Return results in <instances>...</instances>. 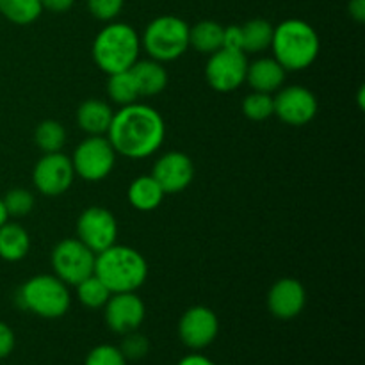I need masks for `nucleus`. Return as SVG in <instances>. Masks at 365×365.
I'll return each instance as SVG.
<instances>
[{"label": "nucleus", "instance_id": "obj_4", "mask_svg": "<svg viewBox=\"0 0 365 365\" xmlns=\"http://www.w3.org/2000/svg\"><path fill=\"white\" fill-rule=\"evenodd\" d=\"M141 38L128 24H109L93 41V59L107 75L127 71L139 61Z\"/></svg>", "mask_w": 365, "mask_h": 365}, {"label": "nucleus", "instance_id": "obj_18", "mask_svg": "<svg viewBox=\"0 0 365 365\" xmlns=\"http://www.w3.org/2000/svg\"><path fill=\"white\" fill-rule=\"evenodd\" d=\"M114 110L103 100L89 98L77 109V125L88 135H106L113 121Z\"/></svg>", "mask_w": 365, "mask_h": 365}, {"label": "nucleus", "instance_id": "obj_32", "mask_svg": "<svg viewBox=\"0 0 365 365\" xmlns=\"http://www.w3.org/2000/svg\"><path fill=\"white\" fill-rule=\"evenodd\" d=\"M125 0H88V9L96 20L113 21L123 9Z\"/></svg>", "mask_w": 365, "mask_h": 365}, {"label": "nucleus", "instance_id": "obj_9", "mask_svg": "<svg viewBox=\"0 0 365 365\" xmlns=\"http://www.w3.org/2000/svg\"><path fill=\"white\" fill-rule=\"evenodd\" d=\"M248 57L241 50L220 48L210 53L205 66V78L214 91L230 93L246 82Z\"/></svg>", "mask_w": 365, "mask_h": 365}, {"label": "nucleus", "instance_id": "obj_8", "mask_svg": "<svg viewBox=\"0 0 365 365\" xmlns=\"http://www.w3.org/2000/svg\"><path fill=\"white\" fill-rule=\"evenodd\" d=\"M95 257L96 253H93L84 242L75 237L57 242L50 260H52L53 274L66 285L75 287L95 273Z\"/></svg>", "mask_w": 365, "mask_h": 365}, {"label": "nucleus", "instance_id": "obj_23", "mask_svg": "<svg viewBox=\"0 0 365 365\" xmlns=\"http://www.w3.org/2000/svg\"><path fill=\"white\" fill-rule=\"evenodd\" d=\"M242 29V52L245 53H259L264 52L271 46V39H273V25L262 18H255V20L246 21L241 25Z\"/></svg>", "mask_w": 365, "mask_h": 365}, {"label": "nucleus", "instance_id": "obj_15", "mask_svg": "<svg viewBox=\"0 0 365 365\" xmlns=\"http://www.w3.org/2000/svg\"><path fill=\"white\" fill-rule=\"evenodd\" d=\"M152 177L166 195L184 191L195 178V164L191 157L182 152H168L153 164Z\"/></svg>", "mask_w": 365, "mask_h": 365}, {"label": "nucleus", "instance_id": "obj_6", "mask_svg": "<svg viewBox=\"0 0 365 365\" xmlns=\"http://www.w3.org/2000/svg\"><path fill=\"white\" fill-rule=\"evenodd\" d=\"M145 52L159 63H170L189 48V25L182 18L164 14L146 25L141 38Z\"/></svg>", "mask_w": 365, "mask_h": 365}, {"label": "nucleus", "instance_id": "obj_1", "mask_svg": "<svg viewBox=\"0 0 365 365\" xmlns=\"http://www.w3.org/2000/svg\"><path fill=\"white\" fill-rule=\"evenodd\" d=\"M166 123L159 110L146 103L134 102L114 113L107 139L114 152L127 159L141 160L152 157L163 146Z\"/></svg>", "mask_w": 365, "mask_h": 365}, {"label": "nucleus", "instance_id": "obj_21", "mask_svg": "<svg viewBox=\"0 0 365 365\" xmlns=\"http://www.w3.org/2000/svg\"><path fill=\"white\" fill-rule=\"evenodd\" d=\"M31 250L29 232L18 223H4L0 227V259L7 262H18L25 259Z\"/></svg>", "mask_w": 365, "mask_h": 365}, {"label": "nucleus", "instance_id": "obj_7", "mask_svg": "<svg viewBox=\"0 0 365 365\" xmlns=\"http://www.w3.org/2000/svg\"><path fill=\"white\" fill-rule=\"evenodd\" d=\"M116 155L106 135H88L75 148L71 164L77 177L86 182H100L113 171Z\"/></svg>", "mask_w": 365, "mask_h": 365}, {"label": "nucleus", "instance_id": "obj_26", "mask_svg": "<svg viewBox=\"0 0 365 365\" xmlns=\"http://www.w3.org/2000/svg\"><path fill=\"white\" fill-rule=\"evenodd\" d=\"M34 141L45 153H56L66 145V130L56 120H45L38 125L34 132Z\"/></svg>", "mask_w": 365, "mask_h": 365}, {"label": "nucleus", "instance_id": "obj_20", "mask_svg": "<svg viewBox=\"0 0 365 365\" xmlns=\"http://www.w3.org/2000/svg\"><path fill=\"white\" fill-rule=\"evenodd\" d=\"M127 196L128 202L135 210L150 212V210H155L163 203L166 192L163 191V187L157 184L152 175H143V177L132 180V184L128 185Z\"/></svg>", "mask_w": 365, "mask_h": 365}, {"label": "nucleus", "instance_id": "obj_31", "mask_svg": "<svg viewBox=\"0 0 365 365\" xmlns=\"http://www.w3.org/2000/svg\"><path fill=\"white\" fill-rule=\"evenodd\" d=\"M120 351L127 360H141L148 355L150 342L148 339L138 330L130 331V334L123 335V341L120 344Z\"/></svg>", "mask_w": 365, "mask_h": 365}, {"label": "nucleus", "instance_id": "obj_38", "mask_svg": "<svg viewBox=\"0 0 365 365\" xmlns=\"http://www.w3.org/2000/svg\"><path fill=\"white\" fill-rule=\"evenodd\" d=\"M7 220H9V214H7L6 205H4V200L2 196H0V227H2L4 223H7Z\"/></svg>", "mask_w": 365, "mask_h": 365}, {"label": "nucleus", "instance_id": "obj_12", "mask_svg": "<svg viewBox=\"0 0 365 365\" xmlns=\"http://www.w3.org/2000/svg\"><path fill=\"white\" fill-rule=\"evenodd\" d=\"M274 113L291 127H303L316 118L319 103L316 95L303 86H287L273 96Z\"/></svg>", "mask_w": 365, "mask_h": 365}, {"label": "nucleus", "instance_id": "obj_39", "mask_svg": "<svg viewBox=\"0 0 365 365\" xmlns=\"http://www.w3.org/2000/svg\"><path fill=\"white\" fill-rule=\"evenodd\" d=\"M364 95H365V89L364 88H360V91H359V106H360V109H364Z\"/></svg>", "mask_w": 365, "mask_h": 365}, {"label": "nucleus", "instance_id": "obj_36", "mask_svg": "<svg viewBox=\"0 0 365 365\" xmlns=\"http://www.w3.org/2000/svg\"><path fill=\"white\" fill-rule=\"evenodd\" d=\"M349 14L355 21L364 24L365 20V0H349Z\"/></svg>", "mask_w": 365, "mask_h": 365}, {"label": "nucleus", "instance_id": "obj_10", "mask_svg": "<svg viewBox=\"0 0 365 365\" xmlns=\"http://www.w3.org/2000/svg\"><path fill=\"white\" fill-rule=\"evenodd\" d=\"M77 239L93 253H100L116 245V217L106 207H88L77 220Z\"/></svg>", "mask_w": 365, "mask_h": 365}, {"label": "nucleus", "instance_id": "obj_11", "mask_svg": "<svg viewBox=\"0 0 365 365\" xmlns=\"http://www.w3.org/2000/svg\"><path fill=\"white\" fill-rule=\"evenodd\" d=\"M73 178L75 171L71 159L61 152L45 153L32 170L34 187L43 196H52V198L64 195L73 184Z\"/></svg>", "mask_w": 365, "mask_h": 365}, {"label": "nucleus", "instance_id": "obj_5", "mask_svg": "<svg viewBox=\"0 0 365 365\" xmlns=\"http://www.w3.org/2000/svg\"><path fill=\"white\" fill-rule=\"evenodd\" d=\"M16 303L21 310L43 319H59L70 310L71 296L68 285L56 274H36L18 289Z\"/></svg>", "mask_w": 365, "mask_h": 365}, {"label": "nucleus", "instance_id": "obj_35", "mask_svg": "<svg viewBox=\"0 0 365 365\" xmlns=\"http://www.w3.org/2000/svg\"><path fill=\"white\" fill-rule=\"evenodd\" d=\"M73 4L75 0H41L43 9L52 11V13H66Z\"/></svg>", "mask_w": 365, "mask_h": 365}, {"label": "nucleus", "instance_id": "obj_14", "mask_svg": "<svg viewBox=\"0 0 365 365\" xmlns=\"http://www.w3.org/2000/svg\"><path fill=\"white\" fill-rule=\"evenodd\" d=\"M146 316V307L135 292H118L110 294L103 305L106 323L114 334H130L138 330Z\"/></svg>", "mask_w": 365, "mask_h": 365}, {"label": "nucleus", "instance_id": "obj_27", "mask_svg": "<svg viewBox=\"0 0 365 365\" xmlns=\"http://www.w3.org/2000/svg\"><path fill=\"white\" fill-rule=\"evenodd\" d=\"M77 289V298L86 309H103V305L107 303V299L110 298V291L102 284L98 277L91 274L86 280H82L81 284L75 285Z\"/></svg>", "mask_w": 365, "mask_h": 365}, {"label": "nucleus", "instance_id": "obj_19", "mask_svg": "<svg viewBox=\"0 0 365 365\" xmlns=\"http://www.w3.org/2000/svg\"><path fill=\"white\" fill-rule=\"evenodd\" d=\"M130 71L138 84L139 96H155L166 89L168 71L159 61H138Z\"/></svg>", "mask_w": 365, "mask_h": 365}, {"label": "nucleus", "instance_id": "obj_16", "mask_svg": "<svg viewBox=\"0 0 365 365\" xmlns=\"http://www.w3.org/2000/svg\"><path fill=\"white\" fill-rule=\"evenodd\" d=\"M307 303V291L294 278H282L274 282L267 294V309L278 319H294L303 312Z\"/></svg>", "mask_w": 365, "mask_h": 365}, {"label": "nucleus", "instance_id": "obj_34", "mask_svg": "<svg viewBox=\"0 0 365 365\" xmlns=\"http://www.w3.org/2000/svg\"><path fill=\"white\" fill-rule=\"evenodd\" d=\"M16 339H14V331L11 330L9 324L0 321V360L7 359L13 353Z\"/></svg>", "mask_w": 365, "mask_h": 365}, {"label": "nucleus", "instance_id": "obj_2", "mask_svg": "<svg viewBox=\"0 0 365 365\" xmlns=\"http://www.w3.org/2000/svg\"><path fill=\"white\" fill-rule=\"evenodd\" d=\"M93 274L102 280L110 294L135 292L145 285L148 278V264L138 250L130 246L113 245L96 253Z\"/></svg>", "mask_w": 365, "mask_h": 365}, {"label": "nucleus", "instance_id": "obj_37", "mask_svg": "<svg viewBox=\"0 0 365 365\" xmlns=\"http://www.w3.org/2000/svg\"><path fill=\"white\" fill-rule=\"evenodd\" d=\"M178 365H216V364H214L210 359H207V356L198 355V353H192V355L184 356V359L178 362Z\"/></svg>", "mask_w": 365, "mask_h": 365}, {"label": "nucleus", "instance_id": "obj_29", "mask_svg": "<svg viewBox=\"0 0 365 365\" xmlns=\"http://www.w3.org/2000/svg\"><path fill=\"white\" fill-rule=\"evenodd\" d=\"M4 205L9 216L24 217L34 209V195L27 189H11L2 196Z\"/></svg>", "mask_w": 365, "mask_h": 365}, {"label": "nucleus", "instance_id": "obj_24", "mask_svg": "<svg viewBox=\"0 0 365 365\" xmlns=\"http://www.w3.org/2000/svg\"><path fill=\"white\" fill-rule=\"evenodd\" d=\"M41 13V0H0V14L11 24L31 25Z\"/></svg>", "mask_w": 365, "mask_h": 365}, {"label": "nucleus", "instance_id": "obj_28", "mask_svg": "<svg viewBox=\"0 0 365 365\" xmlns=\"http://www.w3.org/2000/svg\"><path fill=\"white\" fill-rule=\"evenodd\" d=\"M242 113L252 121H264L273 116L274 106L273 96L269 93L253 91L242 102Z\"/></svg>", "mask_w": 365, "mask_h": 365}, {"label": "nucleus", "instance_id": "obj_22", "mask_svg": "<svg viewBox=\"0 0 365 365\" xmlns=\"http://www.w3.org/2000/svg\"><path fill=\"white\" fill-rule=\"evenodd\" d=\"M223 25L214 20L198 21L195 27H189V46L196 52L210 56L223 48Z\"/></svg>", "mask_w": 365, "mask_h": 365}, {"label": "nucleus", "instance_id": "obj_3", "mask_svg": "<svg viewBox=\"0 0 365 365\" xmlns=\"http://www.w3.org/2000/svg\"><path fill=\"white\" fill-rule=\"evenodd\" d=\"M269 48L285 71H302L317 59L321 41L309 21L291 18L273 29Z\"/></svg>", "mask_w": 365, "mask_h": 365}, {"label": "nucleus", "instance_id": "obj_33", "mask_svg": "<svg viewBox=\"0 0 365 365\" xmlns=\"http://www.w3.org/2000/svg\"><path fill=\"white\" fill-rule=\"evenodd\" d=\"M223 48L241 50L242 52V29L241 25H228L223 31Z\"/></svg>", "mask_w": 365, "mask_h": 365}, {"label": "nucleus", "instance_id": "obj_25", "mask_svg": "<svg viewBox=\"0 0 365 365\" xmlns=\"http://www.w3.org/2000/svg\"><path fill=\"white\" fill-rule=\"evenodd\" d=\"M107 93H109L110 100L121 107L138 102L139 91L132 71L127 70L120 71V73L109 75V81H107Z\"/></svg>", "mask_w": 365, "mask_h": 365}, {"label": "nucleus", "instance_id": "obj_13", "mask_svg": "<svg viewBox=\"0 0 365 365\" xmlns=\"http://www.w3.org/2000/svg\"><path fill=\"white\" fill-rule=\"evenodd\" d=\"M220 331V321L209 307L195 305L184 312L178 323V337L189 349H205L212 344Z\"/></svg>", "mask_w": 365, "mask_h": 365}, {"label": "nucleus", "instance_id": "obj_30", "mask_svg": "<svg viewBox=\"0 0 365 365\" xmlns=\"http://www.w3.org/2000/svg\"><path fill=\"white\" fill-rule=\"evenodd\" d=\"M84 365H127V359L116 346L100 344L88 353Z\"/></svg>", "mask_w": 365, "mask_h": 365}, {"label": "nucleus", "instance_id": "obj_17", "mask_svg": "<svg viewBox=\"0 0 365 365\" xmlns=\"http://www.w3.org/2000/svg\"><path fill=\"white\" fill-rule=\"evenodd\" d=\"M285 73L287 71L282 68L274 57H260V59L253 61L248 64V71H246V82L253 91L260 93H274L282 88L285 81Z\"/></svg>", "mask_w": 365, "mask_h": 365}]
</instances>
